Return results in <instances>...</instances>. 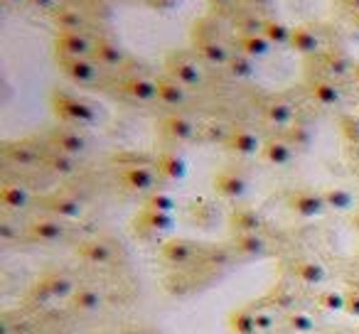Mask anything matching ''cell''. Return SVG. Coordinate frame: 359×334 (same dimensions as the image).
<instances>
[{
    "label": "cell",
    "instance_id": "5",
    "mask_svg": "<svg viewBox=\"0 0 359 334\" xmlns=\"http://www.w3.org/2000/svg\"><path fill=\"white\" fill-rule=\"evenodd\" d=\"M168 76H172L175 81L185 86V89H197L205 81V71L190 57H172L168 62Z\"/></svg>",
    "mask_w": 359,
    "mask_h": 334
},
{
    "label": "cell",
    "instance_id": "48",
    "mask_svg": "<svg viewBox=\"0 0 359 334\" xmlns=\"http://www.w3.org/2000/svg\"><path fill=\"white\" fill-rule=\"evenodd\" d=\"M236 258V251H234V246H219V249H212L210 251V256H207V260L210 263H215V265H226V263H231V260Z\"/></svg>",
    "mask_w": 359,
    "mask_h": 334
},
{
    "label": "cell",
    "instance_id": "4",
    "mask_svg": "<svg viewBox=\"0 0 359 334\" xmlns=\"http://www.w3.org/2000/svg\"><path fill=\"white\" fill-rule=\"evenodd\" d=\"M60 67L67 79H72L79 86H91L99 81L101 64L91 57H79V60H60Z\"/></svg>",
    "mask_w": 359,
    "mask_h": 334
},
{
    "label": "cell",
    "instance_id": "54",
    "mask_svg": "<svg viewBox=\"0 0 359 334\" xmlns=\"http://www.w3.org/2000/svg\"><path fill=\"white\" fill-rule=\"evenodd\" d=\"M229 0H210V6H215V8H219V6H226Z\"/></svg>",
    "mask_w": 359,
    "mask_h": 334
},
{
    "label": "cell",
    "instance_id": "44",
    "mask_svg": "<svg viewBox=\"0 0 359 334\" xmlns=\"http://www.w3.org/2000/svg\"><path fill=\"white\" fill-rule=\"evenodd\" d=\"M285 140L293 145L295 150L298 148H308L313 143V130L303 123H293L290 128H285Z\"/></svg>",
    "mask_w": 359,
    "mask_h": 334
},
{
    "label": "cell",
    "instance_id": "26",
    "mask_svg": "<svg viewBox=\"0 0 359 334\" xmlns=\"http://www.w3.org/2000/svg\"><path fill=\"white\" fill-rule=\"evenodd\" d=\"M293 116H295L293 104H288L283 99H271L264 106V118L271 125H276V128H290L293 125Z\"/></svg>",
    "mask_w": 359,
    "mask_h": 334
},
{
    "label": "cell",
    "instance_id": "15",
    "mask_svg": "<svg viewBox=\"0 0 359 334\" xmlns=\"http://www.w3.org/2000/svg\"><path fill=\"white\" fill-rule=\"evenodd\" d=\"M6 158L18 167H35V165L45 162V155L30 143V140H15V143L6 145Z\"/></svg>",
    "mask_w": 359,
    "mask_h": 334
},
{
    "label": "cell",
    "instance_id": "7",
    "mask_svg": "<svg viewBox=\"0 0 359 334\" xmlns=\"http://www.w3.org/2000/svg\"><path fill=\"white\" fill-rule=\"evenodd\" d=\"M160 253H163V260L170 265H175V268H187V265H192L197 260V246L192 244L190 239H170L163 244V249H160Z\"/></svg>",
    "mask_w": 359,
    "mask_h": 334
},
{
    "label": "cell",
    "instance_id": "3",
    "mask_svg": "<svg viewBox=\"0 0 359 334\" xmlns=\"http://www.w3.org/2000/svg\"><path fill=\"white\" fill-rule=\"evenodd\" d=\"M288 207L300 219H315V216H323L325 211H327L323 192H315V190L293 192V195L288 197Z\"/></svg>",
    "mask_w": 359,
    "mask_h": 334
},
{
    "label": "cell",
    "instance_id": "52",
    "mask_svg": "<svg viewBox=\"0 0 359 334\" xmlns=\"http://www.w3.org/2000/svg\"><path fill=\"white\" fill-rule=\"evenodd\" d=\"M32 6H37V8H52L55 6V0H30Z\"/></svg>",
    "mask_w": 359,
    "mask_h": 334
},
{
    "label": "cell",
    "instance_id": "9",
    "mask_svg": "<svg viewBox=\"0 0 359 334\" xmlns=\"http://www.w3.org/2000/svg\"><path fill=\"white\" fill-rule=\"evenodd\" d=\"M160 175L153 167H128V170L121 172V182H123L126 190L138 192V195H150L155 192Z\"/></svg>",
    "mask_w": 359,
    "mask_h": 334
},
{
    "label": "cell",
    "instance_id": "1",
    "mask_svg": "<svg viewBox=\"0 0 359 334\" xmlns=\"http://www.w3.org/2000/svg\"><path fill=\"white\" fill-rule=\"evenodd\" d=\"M52 109L57 118L76 125H94L99 120V111L91 101L79 99L74 94H55L52 96Z\"/></svg>",
    "mask_w": 359,
    "mask_h": 334
},
{
    "label": "cell",
    "instance_id": "37",
    "mask_svg": "<svg viewBox=\"0 0 359 334\" xmlns=\"http://www.w3.org/2000/svg\"><path fill=\"white\" fill-rule=\"evenodd\" d=\"M269 305L278 309V312H283V314L293 312V309H295V290L290 288V283H278V285H276V288L271 290Z\"/></svg>",
    "mask_w": 359,
    "mask_h": 334
},
{
    "label": "cell",
    "instance_id": "24",
    "mask_svg": "<svg viewBox=\"0 0 359 334\" xmlns=\"http://www.w3.org/2000/svg\"><path fill=\"white\" fill-rule=\"evenodd\" d=\"M0 202L8 211H25L32 204V195L25 185H15V182H6L0 190Z\"/></svg>",
    "mask_w": 359,
    "mask_h": 334
},
{
    "label": "cell",
    "instance_id": "31",
    "mask_svg": "<svg viewBox=\"0 0 359 334\" xmlns=\"http://www.w3.org/2000/svg\"><path fill=\"white\" fill-rule=\"evenodd\" d=\"M50 172H55V175L60 177H69L76 172V158L74 155H67L62 153V150H55L52 148L50 153L45 155V162H42Z\"/></svg>",
    "mask_w": 359,
    "mask_h": 334
},
{
    "label": "cell",
    "instance_id": "35",
    "mask_svg": "<svg viewBox=\"0 0 359 334\" xmlns=\"http://www.w3.org/2000/svg\"><path fill=\"white\" fill-rule=\"evenodd\" d=\"M310 96H313L320 106H337L339 101H342V89H339L334 81L320 79L310 86Z\"/></svg>",
    "mask_w": 359,
    "mask_h": 334
},
{
    "label": "cell",
    "instance_id": "11",
    "mask_svg": "<svg viewBox=\"0 0 359 334\" xmlns=\"http://www.w3.org/2000/svg\"><path fill=\"white\" fill-rule=\"evenodd\" d=\"M155 170H158L160 180L165 182H180L185 180L187 175V162L182 155L172 153V150H165L155 158Z\"/></svg>",
    "mask_w": 359,
    "mask_h": 334
},
{
    "label": "cell",
    "instance_id": "29",
    "mask_svg": "<svg viewBox=\"0 0 359 334\" xmlns=\"http://www.w3.org/2000/svg\"><path fill=\"white\" fill-rule=\"evenodd\" d=\"M290 47H293L298 55H318L320 50H323V42H320L318 32L310 30L308 25H298L293 27V40H290Z\"/></svg>",
    "mask_w": 359,
    "mask_h": 334
},
{
    "label": "cell",
    "instance_id": "19",
    "mask_svg": "<svg viewBox=\"0 0 359 334\" xmlns=\"http://www.w3.org/2000/svg\"><path fill=\"white\" fill-rule=\"evenodd\" d=\"M293 155H295V148L285 140V135L266 140L264 150H261V158L269 165H273V167H285V165H290L293 162Z\"/></svg>",
    "mask_w": 359,
    "mask_h": 334
},
{
    "label": "cell",
    "instance_id": "28",
    "mask_svg": "<svg viewBox=\"0 0 359 334\" xmlns=\"http://www.w3.org/2000/svg\"><path fill=\"white\" fill-rule=\"evenodd\" d=\"M94 60L106 69H116V67H123L126 52L114 40H99L94 42Z\"/></svg>",
    "mask_w": 359,
    "mask_h": 334
},
{
    "label": "cell",
    "instance_id": "17",
    "mask_svg": "<svg viewBox=\"0 0 359 334\" xmlns=\"http://www.w3.org/2000/svg\"><path fill=\"white\" fill-rule=\"evenodd\" d=\"M226 148L234 155H241V158H254V155H261L264 143H261L259 135L251 133V130L236 128V130H231L229 140H226Z\"/></svg>",
    "mask_w": 359,
    "mask_h": 334
},
{
    "label": "cell",
    "instance_id": "43",
    "mask_svg": "<svg viewBox=\"0 0 359 334\" xmlns=\"http://www.w3.org/2000/svg\"><path fill=\"white\" fill-rule=\"evenodd\" d=\"M226 69H229V74L234 76V79H249V76L256 71V64H254V60H251V57H246V55H241V52H239V55H231Z\"/></svg>",
    "mask_w": 359,
    "mask_h": 334
},
{
    "label": "cell",
    "instance_id": "8",
    "mask_svg": "<svg viewBox=\"0 0 359 334\" xmlns=\"http://www.w3.org/2000/svg\"><path fill=\"white\" fill-rule=\"evenodd\" d=\"M55 45L62 60H79V57L94 55V42L84 32H60Z\"/></svg>",
    "mask_w": 359,
    "mask_h": 334
},
{
    "label": "cell",
    "instance_id": "33",
    "mask_svg": "<svg viewBox=\"0 0 359 334\" xmlns=\"http://www.w3.org/2000/svg\"><path fill=\"white\" fill-rule=\"evenodd\" d=\"M283 327L290 334H313L318 329V319H315V314L305 312V309H293L290 314H285Z\"/></svg>",
    "mask_w": 359,
    "mask_h": 334
},
{
    "label": "cell",
    "instance_id": "59",
    "mask_svg": "<svg viewBox=\"0 0 359 334\" xmlns=\"http://www.w3.org/2000/svg\"><path fill=\"white\" fill-rule=\"evenodd\" d=\"M357 22H359V18H357Z\"/></svg>",
    "mask_w": 359,
    "mask_h": 334
},
{
    "label": "cell",
    "instance_id": "2",
    "mask_svg": "<svg viewBox=\"0 0 359 334\" xmlns=\"http://www.w3.org/2000/svg\"><path fill=\"white\" fill-rule=\"evenodd\" d=\"M172 229H175V216L172 214H160V211L140 209V214L133 219V231L143 241H155Z\"/></svg>",
    "mask_w": 359,
    "mask_h": 334
},
{
    "label": "cell",
    "instance_id": "50",
    "mask_svg": "<svg viewBox=\"0 0 359 334\" xmlns=\"http://www.w3.org/2000/svg\"><path fill=\"white\" fill-rule=\"evenodd\" d=\"M18 236H20V231L15 229V226H13V221H0V239L3 241H8V244H13V241L18 239Z\"/></svg>",
    "mask_w": 359,
    "mask_h": 334
},
{
    "label": "cell",
    "instance_id": "16",
    "mask_svg": "<svg viewBox=\"0 0 359 334\" xmlns=\"http://www.w3.org/2000/svg\"><path fill=\"white\" fill-rule=\"evenodd\" d=\"M45 209L50 211L52 216H57V219H79V216L84 214L81 200H76V197H72V195H60V192L47 197Z\"/></svg>",
    "mask_w": 359,
    "mask_h": 334
},
{
    "label": "cell",
    "instance_id": "53",
    "mask_svg": "<svg viewBox=\"0 0 359 334\" xmlns=\"http://www.w3.org/2000/svg\"><path fill=\"white\" fill-rule=\"evenodd\" d=\"M347 6L352 8L354 13H359V0H347Z\"/></svg>",
    "mask_w": 359,
    "mask_h": 334
},
{
    "label": "cell",
    "instance_id": "58",
    "mask_svg": "<svg viewBox=\"0 0 359 334\" xmlns=\"http://www.w3.org/2000/svg\"><path fill=\"white\" fill-rule=\"evenodd\" d=\"M6 3H22V0H6Z\"/></svg>",
    "mask_w": 359,
    "mask_h": 334
},
{
    "label": "cell",
    "instance_id": "27",
    "mask_svg": "<svg viewBox=\"0 0 359 334\" xmlns=\"http://www.w3.org/2000/svg\"><path fill=\"white\" fill-rule=\"evenodd\" d=\"M197 55L202 57V60L207 62V64H212V67H226L229 64V60H231V52H229V47L226 45H222L219 40H200L197 42Z\"/></svg>",
    "mask_w": 359,
    "mask_h": 334
},
{
    "label": "cell",
    "instance_id": "39",
    "mask_svg": "<svg viewBox=\"0 0 359 334\" xmlns=\"http://www.w3.org/2000/svg\"><path fill=\"white\" fill-rule=\"evenodd\" d=\"M264 37L271 42V45L285 47V45H290V40H293V27H288L285 22L271 18V20H266V25H264Z\"/></svg>",
    "mask_w": 359,
    "mask_h": 334
},
{
    "label": "cell",
    "instance_id": "55",
    "mask_svg": "<svg viewBox=\"0 0 359 334\" xmlns=\"http://www.w3.org/2000/svg\"><path fill=\"white\" fill-rule=\"evenodd\" d=\"M251 3H256V6H266L269 0H251Z\"/></svg>",
    "mask_w": 359,
    "mask_h": 334
},
{
    "label": "cell",
    "instance_id": "41",
    "mask_svg": "<svg viewBox=\"0 0 359 334\" xmlns=\"http://www.w3.org/2000/svg\"><path fill=\"white\" fill-rule=\"evenodd\" d=\"M143 209H150V211H160V214H172L177 209V200L168 192H150L145 195V202H143Z\"/></svg>",
    "mask_w": 359,
    "mask_h": 334
},
{
    "label": "cell",
    "instance_id": "49",
    "mask_svg": "<svg viewBox=\"0 0 359 334\" xmlns=\"http://www.w3.org/2000/svg\"><path fill=\"white\" fill-rule=\"evenodd\" d=\"M229 135H231V130L226 128L224 123H210V125H207V130H205V138L210 140V143H222V145H226Z\"/></svg>",
    "mask_w": 359,
    "mask_h": 334
},
{
    "label": "cell",
    "instance_id": "6",
    "mask_svg": "<svg viewBox=\"0 0 359 334\" xmlns=\"http://www.w3.org/2000/svg\"><path fill=\"white\" fill-rule=\"evenodd\" d=\"M27 239L35 244H60L67 239V226L57 216H42L27 226Z\"/></svg>",
    "mask_w": 359,
    "mask_h": 334
},
{
    "label": "cell",
    "instance_id": "25",
    "mask_svg": "<svg viewBox=\"0 0 359 334\" xmlns=\"http://www.w3.org/2000/svg\"><path fill=\"white\" fill-rule=\"evenodd\" d=\"M123 94L130 96L133 101H155L158 99V81L148 79V76H130L123 81Z\"/></svg>",
    "mask_w": 359,
    "mask_h": 334
},
{
    "label": "cell",
    "instance_id": "46",
    "mask_svg": "<svg viewBox=\"0 0 359 334\" xmlns=\"http://www.w3.org/2000/svg\"><path fill=\"white\" fill-rule=\"evenodd\" d=\"M116 162L123 165V170H128V167H153L155 160L143 153H123V155H116Z\"/></svg>",
    "mask_w": 359,
    "mask_h": 334
},
{
    "label": "cell",
    "instance_id": "36",
    "mask_svg": "<svg viewBox=\"0 0 359 334\" xmlns=\"http://www.w3.org/2000/svg\"><path fill=\"white\" fill-rule=\"evenodd\" d=\"M52 22L60 27V32H84L86 27V18L74 8H60L52 15Z\"/></svg>",
    "mask_w": 359,
    "mask_h": 334
},
{
    "label": "cell",
    "instance_id": "47",
    "mask_svg": "<svg viewBox=\"0 0 359 334\" xmlns=\"http://www.w3.org/2000/svg\"><path fill=\"white\" fill-rule=\"evenodd\" d=\"M264 25L266 20L256 15H244L239 22H236V30L241 32V37H249V35H264Z\"/></svg>",
    "mask_w": 359,
    "mask_h": 334
},
{
    "label": "cell",
    "instance_id": "30",
    "mask_svg": "<svg viewBox=\"0 0 359 334\" xmlns=\"http://www.w3.org/2000/svg\"><path fill=\"white\" fill-rule=\"evenodd\" d=\"M72 307L81 314H91V312H99L104 307V293L96 288H79L74 293V298L69 300Z\"/></svg>",
    "mask_w": 359,
    "mask_h": 334
},
{
    "label": "cell",
    "instance_id": "13",
    "mask_svg": "<svg viewBox=\"0 0 359 334\" xmlns=\"http://www.w3.org/2000/svg\"><path fill=\"white\" fill-rule=\"evenodd\" d=\"M52 148L55 150H62V153L67 155H74V158H79V155H84L86 150H89V138H86L84 133H79V130H55L50 138Z\"/></svg>",
    "mask_w": 359,
    "mask_h": 334
},
{
    "label": "cell",
    "instance_id": "18",
    "mask_svg": "<svg viewBox=\"0 0 359 334\" xmlns=\"http://www.w3.org/2000/svg\"><path fill=\"white\" fill-rule=\"evenodd\" d=\"M163 135L168 140H175V143H187L197 135V125L192 118L182 113H172L163 120Z\"/></svg>",
    "mask_w": 359,
    "mask_h": 334
},
{
    "label": "cell",
    "instance_id": "23",
    "mask_svg": "<svg viewBox=\"0 0 359 334\" xmlns=\"http://www.w3.org/2000/svg\"><path fill=\"white\" fill-rule=\"evenodd\" d=\"M293 275L303 285H308V288H318V285L327 283V268L315 258L298 260V263L293 265Z\"/></svg>",
    "mask_w": 359,
    "mask_h": 334
},
{
    "label": "cell",
    "instance_id": "20",
    "mask_svg": "<svg viewBox=\"0 0 359 334\" xmlns=\"http://www.w3.org/2000/svg\"><path fill=\"white\" fill-rule=\"evenodd\" d=\"M187 99H190V89H185V86L180 84V81H175L172 76L158 79V101L160 104L170 106V109H182V106L187 104Z\"/></svg>",
    "mask_w": 359,
    "mask_h": 334
},
{
    "label": "cell",
    "instance_id": "40",
    "mask_svg": "<svg viewBox=\"0 0 359 334\" xmlns=\"http://www.w3.org/2000/svg\"><path fill=\"white\" fill-rule=\"evenodd\" d=\"M325 204H327V211H349L354 207V197L352 192L342 190V187H330V190L323 192Z\"/></svg>",
    "mask_w": 359,
    "mask_h": 334
},
{
    "label": "cell",
    "instance_id": "56",
    "mask_svg": "<svg viewBox=\"0 0 359 334\" xmlns=\"http://www.w3.org/2000/svg\"><path fill=\"white\" fill-rule=\"evenodd\" d=\"M96 334H118V332H111V329H106V332H96Z\"/></svg>",
    "mask_w": 359,
    "mask_h": 334
},
{
    "label": "cell",
    "instance_id": "22",
    "mask_svg": "<svg viewBox=\"0 0 359 334\" xmlns=\"http://www.w3.org/2000/svg\"><path fill=\"white\" fill-rule=\"evenodd\" d=\"M79 256L91 265H109V263H114L116 251H114V246H111L109 241L91 239V241H86V244L79 246Z\"/></svg>",
    "mask_w": 359,
    "mask_h": 334
},
{
    "label": "cell",
    "instance_id": "38",
    "mask_svg": "<svg viewBox=\"0 0 359 334\" xmlns=\"http://www.w3.org/2000/svg\"><path fill=\"white\" fill-rule=\"evenodd\" d=\"M271 42L264 35H249V37H239V52L251 60H261V57H269L271 52Z\"/></svg>",
    "mask_w": 359,
    "mask_h": 334
},
{
    "label": "cell",
    "instance_id": "51",
    "mask_svg": "<svg viewBox=\"0 0 359 334\" xmlns=\"http://www.w3.org/2000/svg\"><path fill=\"white\" fill-rule=\"evenodd\" d=\"M344 312L349 314V317L359 319V290H354V293H347V309Z\"/></svg>",
    "mask_w": 359,
    "mask_h": 334
},
{
    "label": "cell",
    "instance_id": "57",
    "mask_svg": "<svg viewBox=\"0 0 359 334\" xmlns=\"http://www.w3.org/2000/svg\"><path fill=\"white\" fill-rule=\"evenodd\" d=\"M354 226H357V229H359V214L354 216Z\"/></svg>",
    "mask_w": 359,
    "mask_h": 334
},
{
    "label": "cell",
    "instance_id": "21",
    "mask_svg": "<svg viewBox=\"0 0 359 334\" xmlns=\"http://www.w3.org/2000/svg\"><path fill=\"white\" fill-rule=\"evenodd\" d=\"M229 224H231V231H234V236H239V234H261V231H264V226H266V221H264V216H261L256 209H249V207H244V209L231 211Z\"/></svg>",
    "mask_w": 359,
    "mask_h": 334
},
{
    "label": "cell",
    "instance_id": "10",
    "mask_svg": "<svg viewBox=\"0 0 359 334\" xmlns=\"http://www.w3.org/2000/svg\"><path fill=\"white\" fill-rule=\"evenodd\" d=\"M212 185H215L217 195L224 197V200H241V197L249 192V182H246L244 177L234 170L217 172L215 180H212Z\"/></svg>",
    "mask_w": 359,
    "mask_h": 334
},
{
    "label": "cell",
    "instance_id": "34",
    "mask_svg": "<svg viewBox=\"0 0 359 334\" xmlns=\"http://www.w3.org/2000/svg\"><path fill=\"white\" fill-rule=\"evenodd\" d=\"M229 329H231V334H259L251 305H244V307H239V309H231Z\"/></svg>",
    "mask_w": 359,
    "mask_h": 334
},
{
    "label": "cell",
    "instance_id": "14",
    "mask_svg": "<svg viewBox=\"0 0 359 334\" xmlns=\"http://www.w3.org/2000/svg\"><path fill=\"white\" fill-rule=\"evenodd\" d=\"M40 283L47 288L52 300H72L76 293V285H74V278L65 270H50L40 278Z\"/></svg>",
    "mask_w": 359,
    "mask_h": 334
},
{
    "label": "cell",
    "instance_id": "32",
    "mask_svg": "<svg viewBox=\"0 0 359 334\" xmlns=\"http://www.w3.org/2000/svg\"><path fill=\"white\" fill-rule=\"evenodd\" d=\"M254 309V319H256V327H259V334H273L276 329L283 324L280 319V312L271 305H251Z\"/></svg>",
    "mask_w": 359,
    "mask_h": 334
},
{
    "label": "cell",
    "instance_id": "45",
    "mask_svg": "<svg viewBox=\"0 0 359 334\" xmlns=\"http://www.w3.org/2000/svg\"><path fill=\"white\" fill-rule=\"evenodd\" d=\"M325 69H327V74L342 79V76H347L349 69H352V62L344 55H339V52H330V55H325Z\"/></svg>",
    "mask_w": 359,
    "mask_h": 334
},
{
    "label": "cell",
    "instance_id": "12",
    "mask_svg": "<svg viewBox=\"0 0 359 334\" xmlns=\"http://www.w3.org/2000/svg\"><path fill=\"white\" fill-rule=\"evenodd\" d=\"M231 246L236 251V258L246 260H259L269 253V241L264 239V234H239L231 239Z\"/></svg>",
    "mask_w": 359,
    "mask_h": 334
},
{
    "label": "cell",
    "instance_id": "42",
    "mask_svg": "<svg viewBox=\"0 0 359 334\" xmlns=\"http://www.w3.org/2000/svg\"><path fill=\"white\" fill-rule=\"evenodd\" d=\"M318 305L320 309H325L330 314L344 312L347 309V293H342V290H323L318 295Z\"/></svg>",
    "mask_w": 359,
    "mask_h": 334
}]
</instances>
